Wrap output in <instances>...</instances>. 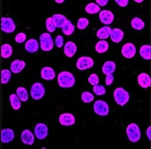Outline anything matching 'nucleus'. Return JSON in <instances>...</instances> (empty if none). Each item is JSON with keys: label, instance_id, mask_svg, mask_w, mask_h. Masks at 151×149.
I'll list each match as a JSON object with an SVG mask.
<instances>
[{"label": "nucleus", "instance_id": "c9c22d12", "mask_svg": "<svg viewBox=\"0 0 151 149\" xmlns=\"http://www.w3.org/2000/svg\"><path fill=\"white\" fill-rule=\"evenodd\" d=\"M88 20L86 18H80L77 22V27L79 29H84L88 25Z\"/></svg>", "mask_w": 151, "mask_h": 149}, {"label": "nucleus", "instance_id": "6e6552de", "mask_svg": "<svg viewBox=\"0 0 151 149\" xmlns=\"http://www.w3.org/2000/svg\"><path fill=\"white\" fill-rule=\"evenodd\" d=\"M15 29V24L13 20L9 17L1 18V30L6 33H12Z\"/></svg>", "mask_w": 151, "mask_h": 149}, {"label": "nucleus", "instance_id": "9b49d317", "mask_svg": "<svg viewBox=\"0 0 151 149\" xmlns=\"http://www.w3.org/2000/svg\"><path fill=\"white\" fill-rule=\"evenodd\" d=\"M59 122L63 125H72L75 123V118L72 114H62L59 117Z\"/></svg>", "mask_w": 151, "mask_h": 149}, {"label": "nucleus", "instance_id": "b1692460", "mask_svg": "<svg viewBox=\"0 0 151 149\" xmlns=\"http://www.w3.org/2000/svg\"><path fill=\"white\" fill-rule=\"evenodd\" d=\"M61 28L62 31H63V33L65 35H66V36H70V35H71L75 31V26L72 24V22L69 20H67Z\"/></svg>", "mask_w": 151, "mask_h": 149}, {"label": "nucleus", "instance_id": "58836bf2", "mask_svg": "<svg viewBox=\"0 0 151 149\" xmlns=\"http://www.w3.org/2000/svg\"><path fill=\"white\" fill-rule=\"evenodd\" d=\"M55 43L56 45L58 48L62 47L63 44V38L61 36H58L57 38H56L55 40Z\"/></svg>", "mask_w": 151, "mask_h": 149}, {"label": "nucleus", "instance_id": "dca6fc26", "mask_svg": "<svg viewBox=\"0 0 151 149\" xmlns=\"http://www.w3.org/2000/svg\"><path fill=\"white\" fill-rule=\"evenodd\" d=\"M41 77L44 80L51 81L55 78V72L51 67H44L41 70Z\"/></svg>", "mask_w": 151, "mask_h": 149}, {"label": "nucleus", "instance_id": "423d86ee", "mask_svg": "<svg viewBox=\"0 0 151 149\" xmlns=\"http://www.w3.org/2000/svg\"><path fill=\"white\" fill-rule=\"evenodd\" d=\"M94 111L97 115L100 116H106L109 114V108L106 102L103 101H97L94 103Z\"/></svg>", "mask_w": 151, "mask_h": 149}, {"label": "nucleus", "instance_id": "f03ea898", "mask_svg": "<svg viewBox=\"0 0 151 149\" xmlns=\"http://www.w3.org/2000/svg\"><path fill=\"white\" fill-rule=\"evenodd\" d=\"M114 99L119 105L123 106L126 104L129 99L128 92H126L123 88H116L114 93Z\"/></svg>", "mask_w": 151, "mask_h": 149}, {"label": "nucleus", "instance_id": "2eb2a0df", "mask_svg": "<svg viewBox=\"0 0 151 149\" xmlns=\"http://www.w3.org/2000/svg\"><path fill=\"white\" fill-rule=\"evenodd\" d=\"M138 83L139 86L142 87L143 88H147L150 86L151 80L149 75L146 73H142L139 75L138 76Z\"/></svg>", "mask_w": 151, "mask_h": 149}, {"label": "nucleus", "instance_id": "a19ab883", "mask_svg": "<svg viewBox=\"0 0 151 149\" xmlns=\"http://www.w3.org/2000/svg\"><path fill=\"white\" fill-rule=\"evenodd\" d=\"M116 2L120 6L124 7L126 6L129 1L128 0H116Z\"/></svg>", "mask_w": 151, "mask_h": 149}, {"label": "nucleus", "instance_id": "f704fd0d", "mask_svg": "<svg viewBox=\"0 0 151 149\" xmlns=\"http://www.w3.org/2000/svg\"><path fill=\"white\" fill-rule=\"evenodd\" d=\"M93 92L96 95L100 96V95H103L106 93V90L105 88H104L102 86H94L93 87Z\"/></svg>", "mask_w": 151, "mask_h": 149}, {"label": "nucleus", "instance_id": "72a5a7b5", "mask_svg": "<svg viewBox=\"0 0 151 149\" xmlns=\"http://www.w3.org/2000/svg\"><path fill=\"white\" fill-rule=\"evenodd\" d=\"M57 27L55 26L54 21L52 20V17H49L47 20H46V29H47L48 31L50 32H54L56 29Z\"/></svg>", "mask_w": 151, "mask_h": 149}, {"label": "nucleus", "instance_id": "4be33fe9", "mask_svg": "<svg viewBox=\"0 0 151 149\" xmlns=\"http://www.w3.org/2000/svg\"><path fill=\"white\" fill-rule=\"evenodd\" d=\"M111 29L109 26H104L100 29L97 32V36L100 39H106L111 35Z\"/></svg>", "mask_w": 151, "mask_h": 149}, {"label": "nucleus", "instance_id": "cd10ccee", "mask_svg": "<svg viewBox=\"0 0 151 149\" xmlns=\"http://www.w3.org/2000/svg\"><path fill=\"white\" fill-rule=\"evenodd\" d=\"M17 97L22 101H27L28 100V93L26 89L22 87H20L17 89L16 91Z\"/></svg>", "mask_w": 151, "mask_h": 149}, {"label": "nucleus", "instance_id": "5701e85b", "mask_svg": "<svg viewBox=\"0 0 151 149\" xmlns=\"http://www.w3.org/2000/svg\"><path fill=\"white\" fill-rule=\"evenodd\" d=\"M52 20L54 21L55 26L58 28H61L64 23L67 21L66 17L64 15H62L61 14H55L52 17Z\"/></svg>", "mask_w": 151, "mask_h": 149}, {"label": "nucleus", "instance_id": "c03bdc74", "mask_svg": "<svg viewBox=\"0 0 151 149\" xmlns=\"http://www.w3.org/2000/svg\"><path fill=\"white\" fill-rule=\"evenodd\" d=\"M56 2H57V3H59V4H61V3H62V2H63V1H63V0H59H59H56Z\"/></svg>", "mask_w": 151, "mask_h": 149}, {"label": "nucleus", "instance_id": "6ab92c4d", "mask_svg": "<svg viewBox=\"0 0 151 149\" xmlns=\"http://www.w3.org/2000/svg\"><path fill=\"white\" fill-rule=\"evenodd\" d=\"M38 43L37 40L34 39L29 40L25 44V49L29 53H34L38 50Z\"/></svg>", "mask_w": 151, "mask_h": 149}, {"label": "nucleus", "instance_id": "393cba45", "mask_svg": "<svg viewBox=\"0 0 151 149\" xmlns=\"http://www.w3.org/2000/svg\"><path fill=\"white\" fill-rule=\"evenodd\" d=\"M140 55L146 60L151 58V46L150 45H144L140 48Z\"/></svg>", "mask_w": 151, "mask_h": 149}, {"label": "nucleus", "instance_id": "f3484780", "mask_svg": "<svg viewBox=\"0 0 151 149\" xmlns=\"http://www.w3.org/2000/svg\"><path fill=\"white\" fill-rule=\"evenodd\" d=\"M77 51V46L74 42H67L64 46V53L68 57H73Z\"/></svg>", "mask_w": 151, "mask_h": 149}, {"label": "nucleus", "instance_id": "ddd939ff", "mask_svg": "<svg viewBox=\"0 0 151 149\" xmlns=\"http://www.w3.org/2000/svg\"><path fill=\"white\" fill-rule=\"evenodd\" d=\"M15 135L13 130L7 128L1 130V140L3 143H9L14 139Z\"/></svg>", "mask_w": 151, "mask_h": 149}, {"label": "nucleus", "instance_id": "ea45409f", "mask_svg": "<svg viewBox=\"0 0 151 149\" xmlns=\"http://www.w3.org/2000/svg\"><path fill=\"white\" fill-rule=\"evenodd\" d=\"M114 81V76L112 74H109V75H106V86H110L111 85V83H113Z\"/></svg>", "mask_w": 151, "mask_h": 149}, {"label": "nucleus", "instance_id": "7c9ffc66", "mask_svg": "<svg viewBox=\"0 0 151 149\" xmlns=\"http://www.w3.org/2000/svg\"><path fill=\"white\" fill-rule=\"evenodd\" d=\"M100 11V6L95 3H90L86 6V11L88 14H96Z\"/></svg>", "mask_w": 151, "mask_h": 149}, {"label": "nucleus", "instance_id": "4468645a", "mask_svg": "<svg viewBox=\"0 0 151 149\" xmlns=\"http://www.w3.org/2000/svg\"><path fill=\"white\" fill-rule=\"evenodd\" d=\"M21 139L25 144L32 145L34 142V136L29 130H25L21 134Z\"/></svg>", "mask_w": 151, "mask_h": 149}, {"label": "nucleus", "instance_id": "a878e982", "mask_svg": "<svg viewBox=\"0 0 151 149\" xmlns=\"http://www.w3.org/2000/svg\"><path fill=\"white\" fill-rule=\"evenodd\" d=\"M13 49L9 44H4L1 46V57L4 58H9L12 55Z\"/></svg>", "mask_w": 151, "mask_h": 149}, {"label": "nucleus", "instance_id": "20e7f679", "mask_svg": "<svg viewBox=\"0 0 151 149\" xmlns=\"http://www.w3.org/2000/svg\"><path fill=\"white\" fill-rule=\"evenodd\" d=\"M127 135L131 142H137L140 139V129L136 123H131L127 128Z\"/></svg>", "mask_w": 151, "mask_h": 149}, {"label": "nucleus", "instance_id": "37998d69", "mask_svg": "<svg viewBox=\"0 0 151 149\" xmlns=\"http://www.w3.org/2000/svg\"><path fill=\"white\" fill-rule=\"evenodd\" d=\"M146 135L147 136H148L149 140H150L151 139V127H148V128L147 129V131H146Z\"/></svg>", "mask_w": 151, "mask_h": 149}, {"label": "nucleus", "instance_id": "f257e3e1", "mask_svg": "<svg viewBox=\"0 0 151 149\" xmlns=\"http://www.w3.org/2000/svg\"><path fill=\"white\" fill-rule=\"evenodd\" d=\"M58 83L61 88H72L75 83V78L72 73L68 71H62L58 76Z\"/></svg>", "mask_w": 151, "mask_h": 149}, {"label": "nucleus", "instance_id": "aec40b11", "mask_svg": "<svg viewBox=\"0 0 151 149\" xmlns=\"http://www.w3.org/2000/svg\"><path fill=\"white\" fill-rule=\"evenodd\" d=\"M111 39L114 42H120L123 40L124 36V33L119 29H114L111 30Z\"/></svg>", "mask_w": 151, "mask_h": 149}, {"label": "nucleus", "instance_id": "1a4fd4ad", "mask_svg": "<svg viewBox=\"0 0 151 149\" xmlns=\"http://www.w3.org/2000/svg\"><path fill=\"white\" fill-rule=\"evenodd\" d=\"M34 133L38 139H45L48 135L47 126L44 123H38L35 127Z\"/></svg>", "mask_w": 151, "mask_h": 149}, {"label": "nucleus", "instance_id": "0eeeda50", "mask_svg": "<svg viewBox=\"0 0 151 149\" xmlns=\"http://www.w3.org/2000/svg\"><path fill=\"white\" fill-rule=\"evenodd\" d=\"M93 60L90 57L83 56L79 58L77 62V67L79 70H85L93 66Z\"/></svg>", "mask_w": 151, "mask_h": 149}, {"label": "nucleus", "instance_id": "f8f14e48", "mask_svg": "<svg viewBox=\"0 0 151 149\" xmlns=\"http://www.w3.org/2000/svg\"><path fill=\"white\" fill-rule=\"evenodd\" d=\"M114 19V15L109 11H102L100 13V20L104 24H111Z\"/></svg>", "mask_w": 151, "mask_h": 149}, {"label": "nucleus", "instance_id": "c756f323", "mask_svg": "<svg viewBox=\"0 0 151 149\" xmlns=\"http://www.w3.org/2000/svg\"><path fill=\"white\" fill-rule=\"evenodd\" d=\"M131 25L133 29H134L141 30L142 29H144L145 24L142 21V20H141L140 18H139V17H135V18H134L132 20Z\"/></svg>", "mask_w": 151, "mask_h": 149}, {"label": "nucleus", "instance_id": "2f4dec72", "mask_svg": "<svg viewBox=\"0 0 151 149\" xmlns=\"http://www.w3.org/2000/svg\"><path fill=\"white\" fill-rule=\"evenodd\" d=\"M1 83L6 84L10 81L11 77V73L9 69H3L1 71Z\"/></svg>", "mask_w": 151, "mask_h": 149}, {"label": "nucleus", "instance_id": "79ce46f5", "mask_svg": "<svg viewBox=\"0 0 151 149\" xmlns=\"http://www.w3.org/2000/svg\"><path fill=\"white\" fill-rule=\"evenodd\" d=\"M96 2L100 6H105L108 3V0H96Z\"/></svg>", "mask_w": 151, "mask_h": 149}, {"label": "nucleus", "instance_id": "473e14b6", "mask_svg": "<svg viewBox=\"0 0 151 149\" xmlns=\"http://www.w3.org/2000/svg\"><path fill=\"white\" fill-rule=\"evenodd\" d=\"M82 99L83 101V102L88 103L91 102L94 99V96L91 93L88 92H84L82 94Z\"/></svg>", "mask_w": 151, "mask_h": 149}, {"label": "nucleus", "instance_id": "4c0bfd02", "mask_svg": "<svg viewBox=\"0 0 151 149\" xmlns=\"http://www.w3.org/2000/svg\"><path fill=\"white\" fill-rule=\"evenodd\" d=\"M26 38L27 36L25 34H24V33H20V34H18L16 36H15V40L17 43H22V42L25 41Z\"/></svg>", "mask_w": 151, "mask_h": 149}, {"label": "nucleus", "instance_id": "9d476101", "mask_svg": "<svg viewBox=\"0 0 151 149\" xmlns=\"http://www.w3.org/2000/svg\"><path fill=\"white\" fill-rule=\"evenodd\" d=\"M136 53V47L132 43H127L124 44L122 48V54L126 58H132L134 56Z\"/></svg>", "mask_w": 151, "mask_h": 149}, {"label": "nucleus", "instance_id": "a18cd8bd", "mask_svg": "<svg viewBox=\"0 0 151 149\" xmlns=\"http://www.w3.org/2000/svg\"><path fill=\"white\" fill-rule=\"evenodd\" d=\"M134 1L137 3H141L143 1V0H135Z\"/></svg>", "mask_w": 151, "mask_h": 149}, {"label": "nucleus", "instance_id": "a211bd4d", "mask_svg": "<svg viewBox=\"0 0 151 149\" xmlns=\"http://www.w3.org/2000/svg\"><path fill=\"white\" fill-rule=\"evenodd\" d=\"M25 67V63L23 61L20 60H15L11 63V70L13 73H20Z\"/></svg>", "mask_w": 151, "mask_h": 149}, {"label": "nucleus", "instance_id": "412c9836", "mask_svg": "<svg viewBox=\"0 0 151 149\" xmlns=\"http://www.w3.org/2000/svg\"><path fill=\"white\" fill-rule=\"evenodd\" d=\"M116 69V64L112 61H107L102 67V71L105 75L112 74Z\"/></svg>", "mask_w": 151, "mask_h": 149}, {"label": "nucleus", "instance_id": "7ed1b4c3", "mask_svg": "<svg viewBox=\"0 0 151 149\" xmlns=\"http://www.w3.org/2000/svg\"><path fill=\"white\" fill-rule=\"evenodd\" d=\"M40 48L42 51H49L53 49L54 42L53 39L50 34L44 33L40 36Z\"/></svg>", "mask_w": 151, "mask_h": 149}, {"label": "nucleus", "instance_id": "c85d7f7f", "mask_svg": "<svg viewBox=\"0 0 151 149\" xmlns=\"http://www.w3.org/2000/svg\"><path fill=\"white\" fill-rule=\"evenodd\" d=\"M10 102L11 106L14 110H19L21 107V103L19 98L17 97L16 94H13L10 96Z\"/></svg>", "mask_w": 151, "mask_h": 149}, {"label": "nucleus", "instance_id": "e433bc0d", "mask_svg": "<svg viewBox=\"0 0 151 149\" xmlns=\"http://www.w3.org/2000/svg\"><path fill=\"white\" fill-rule=\"evenodd\" d=\"M88 82L90 83V84H91L92 86H96L99 83V78H98V75L96 73H92L91 75L88 78Z\"/></svg>", "mask_w": 151, "mask_h": 149}, {"label": "nucleus", "instance_id": "39448f33", "mask_svg": "<svg viewBox=\"0 0 151 149\" xmlns=\"http://www.w3.org/2000/svg\"><path fill=\"white\" fill-rule=\"evenodd\" d=\"M45 90L42 83H36L31 88V96L35 100H39L45 95Z\"/></svg>", "mask_w": 151, "mask_h": 149}, {"label": "nucleus", "instance_id": "bb28decb", "mask_svg": "<svg viewBox=\"0 0 151 149\" xmlns=\"http://www.w3.org/2000/svg\"><path fill=\"white\" fill-rule=\"evenodd\" d=\"M108 49H109V44L104 40H101V41L98 42L96 45V50L98 53H103L107 51Z\"/></svg>", "mask_w": 151, "mask_h": 149}]
</instances>
